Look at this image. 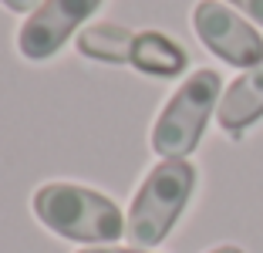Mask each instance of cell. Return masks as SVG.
Wrapping results in <instances>:
<instances>
[{
    "instance_id": "obj_1",
    "label": "cell",
    "mask_w": 263,
    "mask_h": 253,
    "mask_svg": "<svg viewBox=\"0 0 263 253\" xmlns=\"http://www.w3.org/2000/svg\"><path fill=\"white\" fill-rule=\"evenodd\" d=\"M31 206L51 233L85 246H111L128 230L115 200L78 183H44L34 192Z\"/></svg>"
},
{
    "instance_id": "obj_2",
    "label": "cell",
    "mask_w": 263,
    "mask_h": 253,
    "mask_svg": "<svg viewBox=\"0 0 263 253\" xmlns=\"http://www.w3.org/2000/svg\"><path fill=\"white\" fill-rule=\"evenodd\" d=\"M196 189V166L189 159H162L159 166L142 179L139 192L132 196L128 206V237L135 246L148 250L159 246L179 223L182 209L189 206Z\"/></svg>"
},
{
    "instance_id": "obj_3",
    "label": "cell",
    "mask_w": 263,
    "mask_h": 253,
    "mask_svg": "<svg viewBox=\"0 0 263 253\" xmlns=\"http://www.w3.org/2000/svg\"><path fill=\"white\" fill-rule=\"evenodd\" d=\"M223 98V78L213 68H199L176 88L165 108L152 125V149L162 159H186L202 142L209 115L219 108Z\"/></svg>"
},
{
    "instance_id": "obj_4",
    "label": "cell",
    "mask_w": 263,
    "mask_h": 253,
    "mask_svg": "<svg viewBox=\"0 0 263 253\" xmlns=\"http://www.w3.org/2000/svg\"><path fill=\"white\" fill-rule=\"evenodd\" d=\"M193 27L209 51L233 68H260L263 64V38L253 24H247L236 10L223 7L219 0H199L193 10Z\"/></svg>"
},
{
    "instance_id": "obj_5",
    "label": "cell",
    "mask_w": 263,
    "mask_h": 253,
    "mask_svg": "<svg viewBox=\"0 0 263 253\" xmlns=\"http://www.w3.org/2000/svg\"><path fill=\"white\" fill-rule=\"evenodd\" d=\"M101 7V0H41V7L27 14L17 34V47L27 61L54 58L68 38Z\"/></svg>"
},
{
    "instance_id": "obj_6",
    "label": "cell",
    "mask_w": 263,
    "mask_h": 253,
    "mask_svg": "<svg viewBox=\"0 0 263 253\" xmlns=\"http://www.w3.org/2000/svg\"><path fill=\"white\" fill-rule=\"evenodd\" d=\"M263 118V64L243 71L219 98L216 122L230 135H243L253 122Z\"/></svg>"
},
{
    "instance_id": "obj_7",
    "label": "cell",
    "mask_w": 263,
    "mask_h": 253,
    "mask_svg": "<svg viewBox=\"0 0 263 253\" xmlns=\"http://www.w3.org/2000/svg\"><path fill=\"white\" fill-rule=\"evenodd\" d=\"M128 64L152 78H179L189 64V54L179 41H172L162 31H135Z\"/></svg>"
},
{
    "instance_id": "obj_8",
    "label": "cell",
    "mask_w": 263,
    "mask_h": 253,
    "mask_svg": "<svg viewBox=\"0 0 263 253\" xmlns=\"http://www.w3.org/2000/svg\"><path fill=\"white\" fill-rule=\"evenodd\" d=\"M132 41H135V31L122 24H91L78 34V54L101 64H128Z\"/></svg>"
},
{
    "instance_id": "obj_9",
    "label": "cell",
    "mask_w": 263,
    "mask_h": 253,
    "mask_svg": "<svg viewBox=\"0 0 263 253\" xmlns=\"http://www.w3.org/2000/svg\"><path fill=\"white\" fill-rule=\"evenodd\" d=\"M233 7H240L247 17H253L256 24H263V0H230Z\"/></svg>"
},
{
    "instance_id": "obj_10",
    "label": "cell",
    "mask_w": 263,
    "mask_h": 253,
    "mask_svg": "<svg viewBox=\"0 0 263 253\" xmlns=\"http://www.w3.org/2000/svg\"><path fill=\"white\" fill-rule=\"evenodd\" d=\"M7 10H17V14H34L41 7V0H0Z\"/></svg>"
},
{
    "instance_id": "obj_11",
    "label": "cell",
    "mask_w": 263,
    "mask_h": 253,
    "mask_svg": "<svg viewBox=\"0 0 263 253\" xmlns=\"http://www.w3.org/2000/svg\"><path fill=\"white\" fill-rule=\"evenodd\" d=\"M78 253H148V250H132V246H85V250H78Z\"/></svg>"
},
{
    "instance_id": "obj_12",
    "label": "cell",
    "mask_w": 263,
    "mask_h": 253,
    "mask_svg": "<svg viewBox=\"0 0 263 253\" xmlns=\"http://www.w3.org/2000/svg\"><path fill=\"white\" fill-rule=\"evenodd\" d=\"M209 253H243L240 246H216V250H209Z\"/></svg>"
}]
</instances>
